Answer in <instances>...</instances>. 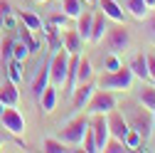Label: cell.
Returning a JSON list of instances; mask_svg holds the SVG:
<instances>
[{
    "mask_svg": "<svg viewBox=\"0 0 155 153\" xmlns=\"http://www.w3.org/2000/svg\"><path fill=\"white\" fill-rule=\"evenodd\" d=\"M20 40L27 45V49H30V52H37V49H40V40L35 37V30H30L27 25H22V27H20Z\"/></svg>",
    "mask_w": 155,
    "mask_h": 153,
    "instance_id": "7402d4cb",
    "label": "cell"
},
{
    "mask_svg": "<svg viewBox=\"0 0 155 153\" xmlns=\"http://www.w3.org/2000/svg\"><path fill=\"white\" fill-rule=\"evenodd\" d=\"M123 116H126L128 126L143 136V141H145V138H153L155 114H153L150 109H145L143 104H126V106H123Z\"/></svg>",
    "mask_w": 155,
    "mask_h": 153,
    "instance_id": "6da1fadb",
    "label": "cell"
},
{
    "mask_svg": "<svg viewBox=\"0 0 155 153\" xmlns=\"http://www.w3.org/2000/svg\"><path fill=\"white\" fill-rule=\"evenodd\" d=\"M89 128V119L86 116H76L71 121H67L62 128H59V138L64 143H71V146H79L81 138H84V133Z\"/></svg>",
    "mask_w": 155,
    "mask_h": 153,
    "instance_id": "3957f363",
    "label": "cell"
},
{
    "mask_svg": "<svg viewBox=\"0 0 155 153\" xmlns=\"http://www.w3.org/2000/svg\"><path fill=\"white\" fill-rule=\"evenodd\" d=\"M153 114H155V111H153ZM153 136H155V124H153Z\"/></svg>",
    "mask_w": 155,
    "mask_h": 153,
    "instance_id": "74e56055",
    "label": "cell"
},
{
    "mask_svg": "<svg viewBox=\"0 0 155 153\" xmlns=\"http://www.w3.org/2000/svg\"><path fill=\"white\" fill-rule=\"evenodd\" d=\"M86 109H89L91 114H108V111H113V109H116L113 91H108V89H94Z\"/></svg>",
    "mask_w": 155,
    "mask_h": 153,
    "instance_id": "8992f818",
    "label": "cell"
},
{
    "mask_svg": "<svg viewBox=\"0 0 155 153\" xmlns=\"http://www.w3.org/2000/svg\"><path fill=\"white\" fill-rule=\"evenodd\" d=\"M91 62L86 59V57H79V67H76V84H84V82H91Z\"/></svg>",
    "mask_w": 155,
    "mask_h": 153,
    "instance_id": "ffe728a7",
    "label": "cell"
},
{
    "mask_svg": "<svg viewBox=\"0 0 155 153\" xmlns=\"http://www.w3.org/2000/svg\"><path fill=\"white\" fill-rule=\"evenodd\" d=\"M20 20H22V25H27V27L35 30V32H42V27H45V22H42L32 10H20Z\"/></svg>",
    "mask_w": 155,
    "mask_h": 153,
    "instance_id": "44dd1931",
    "label": "cell"
},
{
    "mask_svg": "<svg viewBox=\"0 0 155 153\" xmlns=\"http://www.w3.org/2000/svg\"><path fill=\"white\" fill-rule=\"evenodd\" d=\"M10 54H12V40L5 37L3 40V57H10Z\"/></svg>",
    "mask_w": 155,
    "mask_h": 153,
    "instance_id": "d590c367",
    "label": "cell"
},
{
    "mask_svg": "<svg viewBox=\"0 0 155 153\" xmlns=\"http://www.w3.org/2000/svg\"><path fill=\"white\" fill-rule=\"evenodd\" d=\"M128 42H130V35L128 30L123 27V22H118L116 27H108L106 35H104V45L108 52H116V54H121L128 49Z\"/></svg>",
    "mask_w": 155,
    "mask_h": 153,
    "instance_id": "277c9868",
    "label": "cell"
},
{
    "mask_svg": "<svg viewBox=\"0 0 155 153\" xmlns=\"http://www.w3.org/2000/svg\"><path fill=\"white\" fill-rule=\"evenodd\" d=\"M42 148H45V153H64V151H67L62 138H45Z\"/></svg>",
    "mask_w": 155,
    "mask_h": 153,
    "instance_id": "f1b7e54d",
    "label": "cell"
},
{
    "mask_svg": "<svg viewBox=\"0 0 155 153\" xmlns=\"http://www.w3.org/2000/svg\"><path fill=\"white\" fill-rule=\"evenodd\" d=\"M67 67H69V52L62 47L49 62V82L54 87H64L67 84Z\"/></svg>",
    "mask_w": 155,
    "mask_h": 153,
    "instance_id": "5b68a950",
    "label": "cell"
},
{
    "mask_svg": "<svg viewBox=\"0 0 155 153\" xmlns=\"http://www.w3.org/2000/svg\"><path fill=\"white\" fill-rule=\"evenodd\" d=\"M91 22H94V10H81L79 17H76V32L81 35L84 42H89L91 37Z\"/></svg>",
    "mask_w": 155,
    "mask_h": 153,
    "instance_id": "2e32d148",
    "label": "cell"
},
{
    "mask_svg": "<svg viewBox=\"0 0 155 153\" xmlns=\"http://www.w3.org/2000/svg\"><path fill=\"white\" fill-rule=\"evenodd\" d=\"M84 3H94V0H84Z\"/></svg>",
    "mask_w": 155,
    "mask_h": 153,
    "instance_id": "60d3db41",
    "label": "cell"
},
{
    "mask_svg": "<svg viewBox=\"0 0 155 153\" xmlns=\"http://www.w3.org/2000/svg\"><path fill=\"white\" fill-rule=\"evenodd\" d=\"M40 106H42L45 114L54 111V106H57V87H54L52 82H49V84L45 87V91H42V97H40Z\"/></svg>",
    "mask_w": 155,
    "mask_h": 153,
    "instance_id": "ac0fdd59",
    "label": "cell"
},
{
    "mask_svg": "<svg viewBox=\"0 0 155 153\" xmlns=\"http://www.w3.org/2000/svg\"><path fill=\"white\" fill-rule=\"evenodd\" d=\"M91 131H94V138H96V151H104V143L108 141V121H106V114H94V119L89 121Z\"/></svg>",
    "mask_w": 155,
    "mask_h": 153,
    "instance_id": "ba28073f",
    "label": "cell"
},
{
    "mask_svg": "<svg viewBox=\"0 0 155 153\" xmlns=\"http://www.w3.org/2000/svg\"><path fill=\"white\" fill-rule=\"evenodd\" d=\"M108 17L99 10V12H94V22H91V37H89V42H101L104 40V35H106V30H108Z\"/></svg>",
    "mask_w": 155,
    "mask_h": 153,
    "instance_id": "4fadbf2b",
    "label": "cell"
},
{
    "mask_svg": "<svg viewBox=\"0 0 155 153\" xmlns=\"http://www.w3.org/2000/svg\"><path fill=\"white\" fill-rule=\"evenodd\" d=\"M62 47L69 52V54H81V47H84V40L76 30H67L64 37H62Z\"/></svg>",
    "mask_w": 155,
    "mask_h": 153,
    "instance_id": "9a60e30c",
    "label": "cell"
},
{
    "mask_svg": "<svg viewBox=\"0 0 155 153\" xmlns=\"http://www.w3.org/2000/svg\"><path fill=\"white\" fill-rule=\"evenodd\" d=\"M133 72H130V67H118V69H113V72H106L104 76H101V82H99V87L101 89H108V91H126V89H130V84H133Z\"/></svg>",
    "mask_w": 155,
    "mask_h": 153,
    "instance_id": "7a4b0ae2",
    "label": "cell"
},
{
    "mask_svg": "<svg viewBox=\"0 0 155 153\" xmlns=\"http://www.w3.org/2000/svg\"><path fill=\"white\" fill-rule=\"evenodd\" d=\"M91 94H94V84H91V82L76 84V87L71 89V104H74V109H86Z\"/></svg>",
    "mask_w": 155,
    "mask_h": 153,
    "instance_id": "30bf717a",
    "label": "cell"
},
{
    "mask_svg": "<svg viewBox=\"0 0 155 153\" xmlns=\"http://www.w3.org/2000/svg\"><path fill=\"white\" fill-rule=\"evenodd\" d=\"M81 10H84V0H62V12L67 17H79Z\"/></svg>",
    "mask_w": 155,
    "mask_h": 153,
    "instance_id": "cb8c5ba5",
    "label": "cell"
},
{
    "mask_svg": "<svg viewBox=\"0 0 155 153\" xmlns=\"http://www.w3.org/2000/svg\"><path fill=\"white\" fill-rule=\"evenodd\" d=\"M0 146H3V136H0ZM0 151H3V148H0Z\"/></svg>",
    "mask_w": 155,
    "mask_h": 153,
    "instance_id": "ab89813d",
    "label": "cell"
},
{
    "mask_svg": "<svg viewBox=\"0 0 155 153\" xmlns=\"http://www.w3.org/2000/svg\"><path fill=\"white\" fill-rule=\"evenodd\" d=\"M145 62H148V74H150V79L155 82V54H145Z\"/></svg>",
    "mask_w": 155,
    "mask_h": 153,
    "instance_id": "836d02e7",
    "label": "cell"
},
{
    "mask_svg": "<svg viewBox=\"0 0 155 153\" xmlns=\"http://www.w3.org/2000/svg\"><path fill=\"white\" fill-rule=\"evenodd\" d=\"M0 104L3 106H17L20 104V89H17L15 82L5 79L3 84H0Z\"/></svg>",
    "mask_w": 155,
    "mask_h": 153,
    "instance_id": "8fae6325",
    "label": "cell"
},
{
    "mask_svg": "<svg viewBox=\"0 0 155 153\" xmlns=\"http://www.w3.org/2000/svg\"><path fill=\"white\" fill-rule=\"evenodd\" d=\"M123 143L128 146V151H140V146H143V136H140L138 131L128 128V133L123 136Z\"/></svg>",
    "mask_w": 155,
    "mask_h": 153,
    "instance_id": "d4e9b609",
    "label": "cell"
},
{
    "mask_svg": "<svg viewBox=\"0 0 155 153\" xmlns=\"http://www.w3.org/2000/svg\"><path fill=\"white\" fill-rule=\"evenodd\" d=\"M0 124H3V128L8 133H12V136H22V133H25V116L15 106H5L3 109V114H0Z\"/></svg>",
    "mask_w": 155,
    "mask_h": 153,
    "instance_id": "52a82bcc",
    "label": "cell"
},
{
    "mask_svg": "<svg viewBox=\"0 0 155 153\" xmlns=\"http://www.w3.org/2000/svg\"><path fill=\"white\" fill-rule=\"evenodd\" d=\"M81 143H84V151H86V153H96V138H94V131H91V126L86 128V133H84Z\"/></svg>",
    "mask_w": 155,
    "mask_h": 153,
    "instance_id": "f546056e",
    "label": "cell"
},
{
    "mask_svg": "<svg viewBox=\"0 0 155 153\" xmlns=\"http://www.w3.org/2000/svg\"><path fill=\"white\" fill-rule=\"evenodd\" d=\"M145 5L148 8H155V0H145Z\"/></svg>",
    "mask_w": 155,
    "mask_h": 153,
    "instance_id": "8d00e7d4",
    "label": "cell"
},
{
    "mask_svg": "<svg viewBox=\"0 0 155 153\" xmlns=\"http://www.w3.org/2000/svg\"><path fill=\"white\" fill-rule=\"evenodd\" d=\"M138 101H140L145 109L155 111V87H153V84H145V82H143V87L138 89Z\"/></svg>",
    "mask_w": 155,
    "mask_h": 153,
    "instance_id": "d6986e66",
    "label": "cell"
},
{
    "mask_svg": "<svg viewBox=\"0 0 155 153\" xmlns=\"http://www.w3.org/2000/svg\"><path fill=\"white\" fill-rule=\"evenodd\" d=\"M126 8L130 10V15L135 17V20H143V17L148 15V5H145V0H128V3H126Z\"/></svg>",
    "mask_w": 155,
    "mask_h": 153,
    "instance_id": "603a6c76",
    "label": "cell"
},
{
    "mask_svg": "<svg viewBox=\"0 0 155 153\" xmlns=\"http://www.w3.org/2000/svg\"><path fill=\"white\" fill-rule=\"evenodd\" d=\"M145 30H148V35H150V37H155V12L145 20Z\"/></svg>",
    "mask_w": 155,
    "mask_h": 153,
    "instance_id": "e575fe53",
    "label": "cell"
},
{
    "mask_svg": "<svg viewBox=\"0 0 155 153\" xmlns=\"http://www.w3.org/2000/svg\"><path fill=\"white\" fill-rule=\"evenodd\" d=\"M67 20H69V17H67L64 12H54V15L49 17V25H57V27H62V25H67Z\"/></svg>",
    "mask_w": 155,
    "mask_h": 153,
    "instance_id": "d6a6232c",
    "label": "cell"
},
{
    "mask_svg": "<svg viewBox=\"0 0 155 153\" xmlns=\"http://www.w3.org/2000/svg\"><path fill=\"white\" fill-rule=\"evenodd\" d=\"M49 84V62H45L40 69H37V74H35V79H32V97L40 101V97H42V91H45V87Z\"/></svg>",
    "mask_w": 155,
    "mask_h": 153,
    "instance_id": "7c38bea8",
    "label": "cell"
},
{
    "mask_svg": "<svg viewBox=\"0 0 155 153\" xmlns=\"http://www.w3.org/2000/svg\"><path fill=\"white\" fill-rule=\"evenodd\" d=\"M35 3H47V0H35Z\"/></svg>",
    "mask_w": 155,
    "mask_h": 153,
    "instance_id": "f35d334b",
    "label": "cell"
},
{
    "mask_svg": "<svg viewBox=\"0 0 155 153\" xmlns=\"http://www.w3.org/2000/svg\"><path fill=\"white\" fill-rule=\"evenodd\" d=\"M104 67H106L108 72L118 69V67H121V59H118V54H116V52H108V54H106V59H104Z\"/></svg>",
    "mask_w": 155,
    "mask_h": 153,
    "instance_id": "4dcf8cb0",
    "label": "cell"
},
{
    "mask_svg": "<svg viewBox=\"0 0 155 153\" xmlns=\"http://www.w3.org/2000/svg\"><path fill=\"white\" fill-rule=\"evenodd\" d=\"M104 151H106V153H123V151H128V146H126L121 138L108 136V141L104 143Z\"/></svg>",
    "mask_w": 155,
    "mask_h": 153,
    "instance_id": "4316f807",
    "label": "cell"
},
{
    "mask_svg": "<svg viewBox=\"0 0 155 153\" xmlns=\"http://www.w3.org/2000/svg\"><path fill=\"white\" fill-rule=\"evenodd\" d=\"M106 121H108V133H111V136H116V138H121L123 141V136H126V133H128V121H126V116H123V114L121 111H108L106 114Z\"/></svg>",
    "mask_w": 155,
    "mask_h": 153,
    "instance_id": "9c48e42d",
    "label": "cell"
},
{
    "mask_svg": "<svg viewBox=\"0 0 155 153\" xmlns=\"http://www.w3.org/2000/svg\"><path fill=\"white\" fill-rule=\"evenodd\" d=\"M0 17H3V22L8 20V25H12V8H10V3H0Z\"/></svg>",
    "mask_w": 155,
    "mask_h": 153,
    "instance_id": "1f68e13d",
    "label": "cell"
},
{
    "mask_svg": "<svg viewBox=\"0 0 155 153\" xmlns=\"http://www.w3.org/2000/svg\"><path fill=\"white\" fill-rule=\"evenodd\" d=\"M8 79H10V82H15V84H20V82H22V62L10 59V67H8Z\"/></svg>",
    "mask_w": 155,
    "mask_h": 153,
    "instance_id": "484cf974",
    "label": "cell"
},
{
    "mask_svg": "<svg viewBox=\"0 0 155 153\" xmlns=\"http://www.w3.org/2000/svg\"><path fill=\"white\" fill-rule=\"evenodd\" d=\"M99 10L113 22H123L126 20V12H123V8L116 3V0H99Z\"/></svg>",
    "mask_w": 155,
    "mask_h": 153,
    "instance_id": "5bb4252c",
    "label": "cell"
},
{
    "mask_svg": "<svg viewBox=\"0 0 155 153\" xmlns=\"http://www.w3.org/2000/svg\"><path fill=\"white\" fill-rule=\"evenodd\" d=\"M130 72L133 76H138L140 82H148L150 79V74H148V62H145V54H133V59H130Z\"/></svg>",
    "mask_w": 155,
    "mask_h": 153,
    "instance_id": "e0dca14e",
    "label": "cell"
},
{
    "mask_svg": "<svg viewBox=\"0 0 155 153\" xmlns=\"http://www.w3.org/2000/svg\"><path fill=\"white\" fill-rule=\"evenodd\" d=\"M27 54H30V49H27V45L20 40V42H12V54H10V59H17V62H25L27 59Z\"/></svg>",
    "mask_w": 155,
    "mask_h": 153,
    "instance_id": "83f0119b",
    "label": "cell"
}]
</instances>
